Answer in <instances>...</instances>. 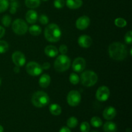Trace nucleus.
Masks as SVG:
<instances>
[{
    "mask_svg": "<svg viewBox=\"0 0 132 132\" xmlns=\"http://www.w3.org/2000/svg\"><path fill=\"white\" fill-rule=\"evenodd\" d=\"M10 1H15V0H10Z\"/></svg>",
    "mask_w": 132,
    "mask_h": 132,
    "instance_id": "nucleus-42",
    "label": "nucleus"
},
{
    "mask_svg": "<svg viewBox=\"0 0 132 132\" xmlns=\"http://www.w3.org/2000/svg\"><path fill=\"white\" fill-rule=\"evenodd\" d=\"M45 53L48 57H55L58 55L59 50L55 46L53 45H48L45 48Z\"/></svg>",
    "mask_w": 132,
    "mask_h": 132,
    "instance_id": "nucleus-16",
    "label": "nucleus"
},
{
    "mask_svg": "<svg viewBox=\"0 0 132 132\" xmlns=\"http://www.w3.org/2000/svg\"><path fill=\"white\" fill-rule=\"evenodd\" d=\"M3 131H4L3 127L1 125H0V132H3Z\"/></svg>",
    "mask_w": 132,
    "mask_h": 132,
    "instance_id": "nucleus-40",
    "label": "nucleus"
},
{
    "mask_svg": "<svg viewBox=\"0 0 132 132\" xmlns=\"http://www.w3.org/2000/svg\"><path fill=\"white\" fill-rule=\"evenodd\" d=\"M9 6L8 0H0V13L6 11Z\"/></svg>",
    "mask_w": 132,
    "mask_h": 132,
    "instance_id": "nucleus-28",
    "label": "nucleus"
},
{
    "mask_svg": "<svg viewBox=\"0 0 132 132\" xmlns=\"http://www.w3.org/2000/svg\"><path fill=\"white\" fill-rule=\"evenodd\" d=\"M44 35L48 41L55 43L60 40L61 37V30L57 24L51 23L46 26L45 28Z\"/></svg>",
    "mask_w": 132,
    "mask_h": 132,
    "instance_id": "nucleus-2",
    "label": "nucleus"
},
{
    "mask_svg": "<svg viewBox=\"0 0 132 132\" xmlns=\"http://www.w3.org/2000/svg\"><path fill=\"white\" fill-rule=\"evenodd\" d=\"M125 41L126 44L131 45L132 43V32L131 30L128 31L125 36Z\"/></svg>",
    "mask_w": 132,
    "mask_h": 132,
    "instance_id": "nucleus-33",
    "label": "nucleus"
},
{
    "mask_svg": "<svg viewBox=\"0 0 132 132\" xmlns=\"http://www.w3.org/2000/svg\"><path fill=\"white\" fill-rule=\"evenodd\" d=\"M11 21L12 18L9 15H4L2 18V19H1V23L3 24V26H5L6 27H8L10 26V24H11Z\"/></svg>",
    "mask_w": 132,
    "mask_h": 132,
    "instance_id": "nucleus-29",
    "label": "nucleus"
},
{
    "mask_svg": "<svg viewBox=\"0 0 132 132\" xmlns=\"http://www.w3.org/2000/svg\"><path fill=\"white\" fill-rule=\"evenodd\" d=\"M1 85V77H0V85Z\"/></svg>",
    "mask_w": 132,
    "mask_h": 132,
    "instance_id": "nucleus-41",
    "label": "nucleus"
},
{
    "mask_svg": "<svg viewBox=\"0 0 132 132\" xmlns=\"http://www.w3.org/2000/svg\"><path fill=\"white\" fill-rule=\"evenodd\" d=\"M109 55L116 61L124 60L127 56V48L124 44L119 42H115L111 44L108 48Z\"/></svg>",
    "mask_w": 132,
    "mask_h": 132,
    "instance_id": "nucleus-1",
    "label": "nucleus"
},
{
    "mask_svg": "<svg viewBox=\"0 0 132 132\" xmlns=\"http://www.w3.org/2000/svg\"><path fill=\"white\" fill-rule=\"evenodd\" d=\"M14 70L15 73H19V71H20V69H19V67H15V68H14Z\"/></svg>",
    "mask_w": 132,
    "mask_h": 132,
    "instance_id": "nucleus-39",
    "label": "nucleus"
},
{
    "mask_svg": "<svg viewBox=\"0 0 132 132\" xmlns=\"http://www.w3.org/2000/svg\"><path fill=\"white\" fill-rule=\"evenodd\" d=\"M90 130V126L88 122H82L80 126V130L81 132H89Z\"/></svg>",
    "mask_w": 132,
    "mask_h": 132,
    "instance_id": "nucleus-31",
    "label": "nucleus"
},
{
    "mask_svg": "<svg viewBox=\"0 0 132 132\" xmlns=\"http://www.w3.org/2000/svg\"><path fill=\"white\" fill-rule=\"evenodd\" d=\"M41 67H42L43 70V69L48 70L50 68V64L49 63L46 62V63H43V65H41Z\"/></svg>",
    "mask_w": 132,
    "mask_h": 132,
    "instance_id": "nucleus-36",
    "label": "nucleus"
},
{
    "mask_svg": "<svg viewBox=\"0 0 132 132\" xmlns=\"http://www.w3.org/2000/svg\"><path fill=\"white\" fill-rule=\"evenodd\" d=\"M59 132H71L70 130L69 129V128L66 127V126H63L61 128V130H59Z\"/></svg>",
    "mask_w": 132,
    "mask_h": 132,
    "instance_id": "nucleus-38",
    "label": "nucleus"
},
{
    "mask_svg": "<svg viewBox=\"0 0 132 132\" xmlns=\"http://www.w3.org/2000/svg\"><path fill=\"white\" fill-rule=\"evenodd\" d=\"M50 102V98L46 93L43 91H37L32 97V103L37 108H43L48 105Z\"/></svg>",
    "mask_w": 132,
    "mask_h": 132,
    "instance_id": "nucleus-3",
    "label": "nucleus"
},
{
    "mask_svg": "<svg viewBox=\"0 0 132 132\" xmlns=\"http://www.w3.org/2000/svg\"><path fill=\"white\" fill-rule=\"evenodd\" d=\"M117 115V111H116V108H113V106H108L104 110L103 113V117L105 119L112 120Z\"/></svg>",
    "mask_w": 132,
    "mask_h": 132,
    "instance_id": "nucleus-14",
    "label": "nucleus"
},
{
    "mask_svg": "<svg viewBox=\"0 0 132 132\" xmlns=\"http://www.w3.org/2000/svg\"><path fill=\"white\" fill-rule=\"evenodd\" d=\"M28 30L29 31V33L32 36H37L41 34V32H42V30L41 28L38 25H32L28 29Z\"/></svg>",
    "mask_w": 132,
    "mask_h": 132,
    "instance_id": "nucleus-21",
    "label": "nucleus"
},
{
    "mask_svg": "<svg viewBox=\"0 0 132 132\" xmlns=\"http://www.w3.org/2000/svg\"><path fill=\"white\" fill-rule=\"evenodd\" d=\"M78 44L82 48H89L92 44V39L87 35H82L79 37Z\"/></svg>",
    "mask_w": 132,
    "mask_h": 132,
    "instance_id": "nucleus-13",
    "label": "nucleus"
},
{
    "mask_svg": "<svg viewBox=\"0 0 132 132\" xmlns=\"http://www.w3.org/2000/svg\"><path fill=\"white\" fill-rule=\"evenodd\" d=\"M69 80L70 82L72 84H73V85H77V84H78L79 82L80 78L78 75L76 74V73H72L70 75Z\"/></svg>",
    "mask_w": 132,
    "mask_h": 132,
    "instance_id": "nucleus-26",
    "label": "nucleus"
},
{
    "mask_svg": "<svg viewBox=\"0 0 132 132\" xmlns=\"http://www.w3.org/2000/svg\"><path fill=\"white\" fill-rule=\"evenodd\" d=\"M103 130L104 132H116L117 130V128L114 122L108 121L104 125Z\"/></svg>",
    "mask_w": 132,
    "mask_h": 132,
    "instance_id": "nucleus-19",
    "label": "nucleus"
},
{
    "mask_svg": "<svg viewBox=\"0 0 132 132\" xmlns=\"http://www.w3.org/2000/svg\"><path fill=\"white\" fill-rule=\"evenodd\" d=\"M98 76L92 70H87L82 73L81 76V82L84 86L91 87L97 82Z\"/></svg>",
    "mask_w": 132,
    "mask_h": 132,
    "instance_id": "nucleus-5",
    "label": "nucleus"
},
{
    "mask_svg": "<svg viewBox=\"0 0 132 132\" xmlns=\"http://www.w3.org/2000/svg\"><path fill=\"white\" fill-rule=\"evenodd\" d=\"M5 34V29L2 27L0 26V39L2 38Z\"/></svg>",
    "mask_w": 132,
    "mask_h": 132,
    "instance_id": "nucleus-37",
    "label": "nucleus"
},
{
    "mask_svg": "<svg viewBox=\"0 0 132 132\" xmlns=\"http://www.w3.org/2000/svg\"><path fill=\"white\" fill-rule=\"evenodd\" d=\"M67 126L70 128H74L78 125V120L75 117H71L67 121Z\"/></svg>",
    "mask_w": 132,
    "mask_h": 132,
    "instance_id": "nucleus-24",
    "label": "nucleus"
},
{
    "mask_svg": "<svg viewBox=\"0 0 132 132\" xmlns=\"http://www.w3.org/2000/svg\"><path fill=\"white\" fill-rule=\"evenodd\" d=\"M13 31L17 35L22 36L27 33L28 31V27L27 23L22 19H16L12 23V25Z\"/></svg>",
    "mask_w": 132,
    "mask_h": 132,
    "instance_id": "nucleus-6",
    "label": "nucleus"
},
{
    "mask_svg": "<svg viewBox=\"0 0 132 132\" xmlns=\"http://www.w3.org/2000/svg\"><path fill=\"white\" fill-rule=\"evenodd\" d=\"M39 21L40 23L43 25H46L48 23V18L46 16L45 14H41L39 17Z\"/></svg>",
    "mask_w": 132,
    "mask_h": 132,
    "instance_id": "nucleus-34",
    "label": "nucleus"
},
{
    "mask_svg": "<svg viewBox=\"0 0 132 132\" xmlns=\"http://www.w3.org/2000/svg\"><path fill=\"white\" fill-rule=\"evenodd\" d=\"M19 6V3L17 2L16 1H12L10 3V13L12 14H15L17 12V9Z\"/></svg>",
    "mask_w": 132,
    "mask_h": 132,
    "instance_id": "nucleus-30",
    "label": "nucleus"
},
{
    "mask_svg": "<svg viewBox=\"0 0 132 132\" xmlns=\"http://www.w3.org/2000/svg\"><path fill=\"white\" fill-rule=\"evenodd\" d=\"M92 132H98V131H92Z\"/></svg>",
    "mask_w": 132,
    "mask_h": 132,
    "instance_id": "nucleus-44",
    "label": "nucleus"
},
{
    "mask_svg": "<svg viewBox=\"0 0 132 132\" xmlns=\"http://www.w3.org/2000/svg\"><path fill=\"white\" fill-rule=\"evenodd\" d=\"M86 67V61L82 57H77L74 59L72 63V68L76 72H81Z\"/></svg>",
    "mask_w": 132,
    "mask_h": 132,
    "instance_id": "nucleus-11",
    "label": "nucleus"
},
{
    "mask_svg": "<svg viewBox=\"0 0 132 132\" xmlns=\"http://www.w3.org/2000/svg\"><path fill=\"white\" fill-rule=\"evenodd\" d=\"M90 122L91 125L95 128H99L103 125V121L99 117H93L90 120Z\"/></svg>",
    "mask_w": 132,
    "mask_h": 132,
    "instance_id": "nucleus-23",
    "label": "nucleus"
},
{
    "mask_svg": "<svg viewBox=\"0 0 132 132\" xmlns=\"http://www.w3.org/2000/svg\"><path fill=\"white\" fill-rule=\"evenodd\" d=\"M81 100L80 93L77 90H72L67 95V103L70 106L74 107L78 105Z\"/></svg>",
    "mask_w": 132,
    "mask_h": 132,
    "instance_id": "nucleus-8",
    "label": "nucleus"
},
{
    "mask_svg": "<svg viewBox=\"0 0 132 132\" xmlns=\"http://www.w3.org/2000/svg\"><path fill=\"white\" fill-rule=\"evenodd\" d=\"M12 60L15 66L21 67L24 65L26 63V58L24 54L19 51L14 52L12 55Z\"/></svg>",
    "mask_w": 132,
    "mask_h": 132,
    "instance_id": "nucleus-10",
    "label": "nucleus"
},
{
    "mask_svg": "<svg viewBox=\"0 0 132 132\" xmlns=\"http://www.w3.org/2000/svg\"><path fill=\"white\" fill-rule=\"evenodd\" d=\"M110 95V92L109 88L106 86H102L97 90L95 97L99 101L104 102L108 100Z\"/></svg>",
    "mask_w": 132,
    "mask_h": 132,
    "instance_id": "nucleus-9",
    "label": "nucleus"
},
{
    "mask_svg": "<svg viewBox=\"0 0 132 132\" xmlns=\"http://www.w3.org/2000/svg\"><path fill=\"white\" fill-rule=\"evenodd\" d=\"M41 4V0H25V5L29 9H36Z\"/></svg>",
    "mask_w": 132,
    "mask_h": 132,
    "instance_id": "nucleus-22",
    "label": "nucleus"
},
{
    "mask_svg": "<svg viewBox=\"0 0 132 132\" xmlns=\"http://www.w3.org/2000/svg\"><path fill=\"white\" fill-rule=\"evenodd\" d=\"M66 5L70 9H77L82 5V0H67Z\"/></svg>",
    "mask_w": 132,
    "mask_h": 132,
    "instance_id": "nucleus-18",
    "label": "nucleus"
},
{
    "mask_svg": "<svg viewBox=\"0 0 132 132\" xmlns=\"http://www.w3.org/2000/svg\"><path fill=\"white\" fill-rule=\"evenodd\" d=\"M43 1H48V0H43Z\"/></svg>",
    "mask_w": 132,
    "mask_h": 132,
    "instance_id": "nucleus-43",
    "label": "nucleus"
},
{
    "mask_svg": "<svg viewBox=\"0 0 132 132\" xmlns=\"http://www.w3.org/2000/svg\"><path fill=\"white\" fill-rule=\"evenodd\" d=\"M26 20L30 24H34L38 19V15L36 11L34 10H29L26 14Z\"/></svg>",
    "mask_w": 132,
    "mask_h": 132,
    "instance_id": "nucleus-15",
    "label": "nucleus"
},
{
    "mask_svg": "<svg viewBox=\"0 0 132 132\" xmlns=\"http://www.w3.org/2000/svg\"><path fill=\"white\" fill-rule=\"evenodd\" d=\"M90 23V19L86 15H82L77 19L76 22V26L79 30H83L88 27Z\"/></svg>",
    "mask_w": 132,
    "mask_h": 132,
    "instance_id": "nucleus-12",
    "label": "nucleus"
},
{
    "mask_svg": "<svg viewBox=\"0 0 132 132\" xmlns=\"http://www.w3.org/2000/svg\"><path fill=\"white\" fill-rule=\"evenodd\" d=\"M27 72L31 76H38L42 73L43 68L41 65L34 61L29 62L26 66Z\"/></svg>",
    "mask_w": 132,
    "mask_h": 132,
    "instance_id": "nucleus-7",
    "label": "nucleus"
},
{
    "mask_svg": "<svg viewBox=\"0 0 132 132\" xmlns=\"http://www.w3.org/2000/svg\"><path fill=\"white\" fill-rule=\"evenodd\" d=\"M51 78L47 73L43 74L39 79V85L42 88H47L50 85Z\"/></svg>",
    "mask_w": 132,
    "mask_h": 132,
    "instance_id": "nucleus-17",
    "label": "nucleus"
},
{
    "mask_svg": "<svg viewBox=\"0 0 132 132\" xmlns=\"http://www.w3.org/2000/svg\"><path fill=\"white\" fill-rule=\"evenodd\" d=\"M64 5H65V1H64V0H54V6L56 9H62V8L64 7Z\"/></svg>",
    "mask_w": 132,
    "mask_h": 132,
    "instance_id": "nucleus-32",
    "label": "nucleus"
},
{
    "mask_svg": "<svg viewBox=\"0 0 132 132\" xmlns=\"http://www.w3.org/2000/svg\"><path fill=\"white\" fill-rule=\"evenodd\" d=\"M50 112L54 116H59L61 113V108L57 104H52L49 107Z\"/></svg>",
    "mask_w": 132,
    "mask_h": 132,
    "instance_id": "nucleus-20",
    "label": "nucleus"
},
{
    "mask_svg": "<svg viewBox=\"0 0 132 132\" xmlns=\"http://www.w3.org/2000/svg\"><path fill=\"white\" fill-rule=\"evenodd\" d=\"M70 59L65 54L59 55L54 62V68L58 72H64L70 67Z\"/></svg>",
    "mask_w": 132,
    "mask_h": 132,
    "instance_id": "nucleus-4",
    "label": "nucleus"
},
{
    "mask_svg": "<svg viewBox=\"0 0 132 132\" xmlns=\"http://www.w3.org/2000/svg\"><path fill=\"white\" fill-rule=\"evenodd\" d=\"M115 24H116L117 27H119V28H122V27H126V24H127V22L125 20L124 18H118L117 19H116L114 21Z\"/></svg>",
    "mask_w": 132,
    "mask_h": 132,
    "instance_id": "nucleus-25",
    "label": "nucleus"
},
{
    "mask_svg": "<svg viewBox=\"0 0 132 132\" xmlns=\"http://www.w3.org/2000/svg\"><path fill=\"white\" fill-rule=\"evenodd\" d=\"M9 50V44L7 42L0 40V54H4Z\"/></svg>",
    "mask_w": 132,
    "mask_h": 132,
    "instance_id": "nucleus-27",
    "label": "nucleus"
},
{
    "mask_svg": "<svg viewBox=\"0 0 132 132\" xmlns=\"http://www.w3.org/2000/svg\"><path fill=\"white\" fill-rule=\"evenodd\" d=\"M59 51L61 54H66L68 52V48L65 45H62L59 47Z\"/></svg>",
    "mask_w": 132,
    "mask_h": 132,
    "instance_id": "nucleus-35",
    "label": "nucleus"
}]
</instances>
